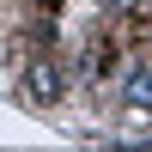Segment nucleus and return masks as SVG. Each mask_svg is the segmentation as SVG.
Segmentation results:
<instances>
[{
  "label": "nucleus",
  "instance_id": "f257e3e1",
  "mask_svg": "<svg viewBox=\"0 0 152 152\" xmlns=\"http://www.w3.org/2000/svg\"><path fill=\"white\" fill-rule=\"evenodd\" d=\"M55 91H61V79H55V67H31V97H43V104H49Z\"/></svg>",
  "mask_w": 152,
  "mask_h": 152
},
{
  "label": "nucleus",
  "instance_id": "f03ea898",
  "mask_svg": "<svg viewBox=\"0 0 152 152\" xmlns=\"http://www.w3.org/2000/svg\"><path fill=\"white\" fill-rule=\"evenodd\" d=\"M128 97H134V104H152V67H134V79H128Z\"/></svg>",
  "mask_w": 152,
  "mask_h": 152
},
{
  "label": "nucleus",
  "instance_id": "7ed1b4c3",
  "mask_svg": "<svg viewBox=\"0 0 152 152\" xmlns=\"http://www.w3.org/2000/svg\"><path fill=\"white\" fill-rule=\"evenodd\" d=\"M104 6H116V0H104Z\"/></svg>",
  "mask_w": 152,
  "mask_h": 152
}]
</instances>
